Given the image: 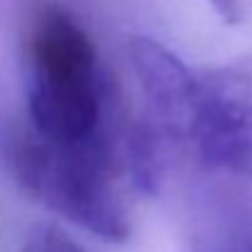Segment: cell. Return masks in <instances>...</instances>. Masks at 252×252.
Listing matches in <instances>:
<instances>
[{"label":"cell","instance_id":"obj_1","mask_svg":"<svg viewBox=\"0 0 252 252\" xmlns=\"http://www.w3.org/2000/svg\"><path fill=\"white\" fill-rule=\"evenodd\" d=\"M130 64L162 142L189 147L213 174L252 184V57L193 69L162 42L135 37Z\"/></svg>","mask_w":252,"mask_h":252},{"label":"cell","instance_id":"obj_2","mask_svg":"<svg viewBox=\"0 0 252 252\" xmlns=\"http://www.w3.org/2000/svg\"><path fill=\"white\" fill-rule=\"evenodd\" d=\"M49 142L115 132L110 86L86 27L62 5L37 7L25 34V123Z\"/></svg>","mask_w":252,"mask_h":252},{"label":"cell","instance_id":"obj_3","mask_svg":"<svg viewBox=\"0 0 252 252\" xmlns=\"http://www.w3.org/2000/svg\"><path fill=\"white\" fill-rule=\"evenodd\" d=\"M7 167L20 189L47 211L105 243L130 238L123 189V171L130 176L127 135L115 130L86 142H49L20 125L7 142Z\"/></svg>","mask_w":252,"mask_h":252},{"label":"cell","instance_id":"obj_4","mask_svg":"<svg viewBox=\"0 0 252 252\" xmlns=\"http://www.w3.org/2000/svg\"><path fill=\"white\" fill-rule=\"evenodd\" d=\"M20 252H86L71 235L54 225H39L34 228L27 240L22 243Z\"/></svg>","mask_w":252,"mask_h":252},{"label":"cell","instance_id":"obj_5","mask_svg":"<svg viewBox=\"0 0 252 252\" xmlns=\"http://www.w3.org/2000/svg\"><path fill=\"white\" fill-rule=\"evenodd\" d=\"M216 252H252V228L233 230L223 245H218Z\"/></svg>","mask_w":252,"mask_h":252},{"label":"cell","instance_id":"obj_6","mask_svg":"<svg viewBox=\"0 0 252 252\" xmlns=\"http://www.w3.org/2000/svg\"><path fill=\"white\" fill-rule=\"evenodd\" d=\"M213 5V10L228 22V25H235L240 20V0H208Z\"/></svg>","mask_w":252,"mask_h":252}]
</instances>
